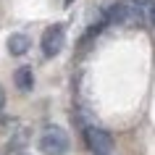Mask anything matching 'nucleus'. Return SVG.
<instances>
[{
    "label": "nucleus",
    "mask_w": 155,
    "mask_h": 155,
    "mask_svg": "<svg viewBox=\"0 0 155 155\" xmlns=\"http://www.w3.org/2000/svg\"><path fill=\"white\" fill-rule=\"evenodd\" d=\"M63 45H66V29H63V24L48 26L45 34H42V53H45L48 58H53V55H58V53L63 50Z\"/></svg>",
    "instance_id": "4"
},
{
    "label": "nucleus",
    "mask_w": 155,
    "mask_h": 155,
    "mask_svg": "<svg viewBox=\"0 0 155 155\" xmlns=\"http://www.w3.org/2000/svg\"><path fill=\"white\" fill-rule=\"evenodd\" d=\"M134 3V8L139 11V16H142V21H153V13H155V0H131Z\"/></svg>",
    "instance_id": "7"
},
{
    "label": "nucleus",
    "mask_w": 155,
    "mask_h": 155,
    "mask_svg": "<svg viewBox=\"0 0 155 155\" xmlns=\"http://www.w3.org/2000/svg\"><path fill=\"white\" fill-rule=\"evenodd\" d=\"M3 105H5V92H3V87H0V110H3Z\"/></svg>",
    "instance_id": "8"
},
{
    "label": "nucleus",
    "mask_w": 155,
    "mask_h": 155,
    "mask_svg": "<svg viewBox=\"0 0 155 155\" xmlns=\"http://www.w3.org/2000/svg\"><path fill=\"white\" fill-rule=\"evenodd\" d=\"M29 48H32V40H29L26 34H11V37H8V50H11V55H24Z\"/></svg>",
    "instance_id": "6"
},
{
    "label": "nucleus",
    "mask_w": 155,
    "mask_h": 155,
    "mask_svg": "<svg viewBox=\"0 0 155 155\" xmlns=\"http://www.w3.org/2000/svg\"><path fill=\"white\" fill-rule=\"evenodd\" d=\"M153 24H155V13H153Z\"/></svg>",
    "instance_id": "9"
},
{
    "label": "nucleus",
    "mask_w": 155,
    "mask_h": 155,
    "mask_svg": "<svg viewBox=\"0 0 155 155\" xmlns=\"http://www.w3.org/2000/svg\"><path fill=\"white\" fill-rule=\"evenodd\" d=\"M71 147V139L61 126H48L40 134V150L45 155H66Z\"/></svg>",
    "instance_id": "1"
},
{
    "label": "nucleus",
    "mask_w": 155,
    "mask_h": 155,
    "mask_svg": "<svg viewBox=\"0 0 155 155\" xmlns=\"http://www.w3.org/2000/svg\"><path fill=\"white\" fill-rule=\"evenodd\" d=\"M13 82H16V87L21 92H32L34 87V74L29 66H21V68H16V74H13Z\"/></svg>",
    "instance_id": "5"
},
{
    "label": "nucleus",
    "mask_w": 155,
    "mask_h": 155,
    "mask_svg": "<svg viewBox=\"0 0 155 155\" xmlns=\"http://www.w3.org/2000/svg\"><path fill=\"white\" fill-rule=\"evenodd\" d=\"M105 21L116 26H137L142 24V16H139V11L134 8L131 0H121V3H113L105 11Z\"/></svg>",
    "instance_id": "2"
},
{
    "label": "nucleus",
    "mask_w": 155,
    "mask_h": 155,
    "mask_svg": "<svg viewBox=\"0 0 155 155\" xmlns=\"http://www.w3.org/2000/svg\"><path fill=\"white\" fill-rule=\"evenodd\" d=\"M84 139H87V147L95 155H110L113 153V137L105 129H100V126H87L84 129Z\"/></svg>",
    "instance_id": "3"
}]
</instances>
